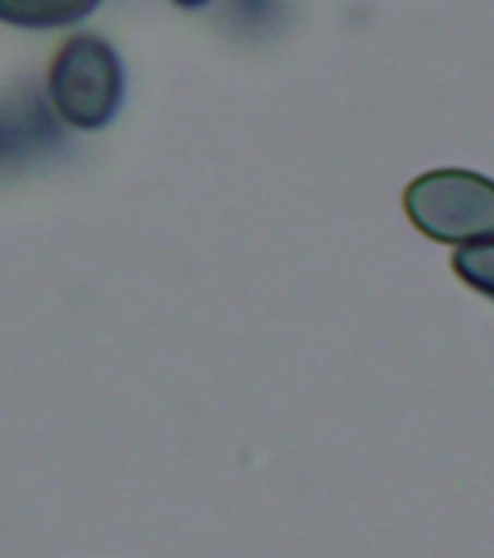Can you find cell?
I'll return each mask as SVG.
<instances>
[{
    "mask_svg": "<svg viewBox=\"0 0 494 558\" xmlns=\"http://www.w3.org/2000/svg\"><path fill=\"white\" fill-rule=\"evenodd\" d=\"M47 94L61 122L79 131L105 129L125 96L120 56L99 35H73L52 56Z\"/></svg>",
    "mask_w": 494,
    "mask_h": 558,
    "instance_id": "1",
    "label": "cell"
},
{
    "mask_svg": "<svg viewBox=\"0 0 494 558\" xmlns=\"http://www.w3.org/2000/svg\"><path fill=\"white\" fill-rule=\"evenodd\" d=\"M405 213L419 233L439 244L494 239V181L471 169H434L408 183Z\"/></svg>",
    "mask_w": 494,
    "mask_h": 558,
    "instance_id": "2",
    "label": "cell"
},
{
    "mask_svg": "<svg viewBox=\"0 0 494 558\" xmlns=\"http://www.w3.org/2000/svg\"><path fill=\"white\" fill-rule=\"evenodd\" d=\"M99 0H0V21L21 29H59L79 24Z\"/></svg>",
    "mask_w": 494,
    "mask_h": 558,
    "instance_id": "3",
    "label": "cell"
},
{
    "mask_svg": "<svg viewBox=\"0 0 494 558\" xmlns=\"http://www.w3.org/2000/svg\"><path fill=\"white\" fill-rule=\"evenodd\" d=\"M454 274L486 300L494 303V239L462 244L451 256Z\"/></svg>",
    "mask_w": 494,
    "mask_h": 558,
    "instance_id": "4",
    "label": "cell"
},
{
    "mask_svg": "<svg viewBox=\"0 0 494 558\" xmlns=\"http://www.w3.org/2000/svg\"><path fill=\"white\" fill-rule=\"evenodd\" d=\"M174 7H186V9H195V7H207L209 0H172Z\"/></svg>",
    "mask_w": 494,
    "mask_h": 558,
    "instance_id": "5",
    "label": "cell"
}]
</instances>
